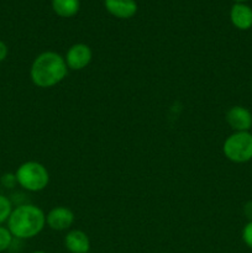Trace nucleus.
<instances>
[{
  "label": "nucleus",
  "mask_w": 252,
  "mask_h": 253,
  "mask_svg": "<svg viewBox=\"0 0 252 253\" xmlns=\"http://www.w3.org/2000/svg\"><path fill=\"white\" fill-rule=\"evenodd\" d=\"M68 74L66 59L53 51L40 53L34 59L30 69V77L39 88H51L61 83Z\"/></svg>",
  "instance_id": "nucleus-1"
},
{
  "label": "nucleus",
  "mask_w": 252,
  "mask_h": 253,
  "mask_svg": "<svg viewBox=\"0 0 252 253\" xmlns=\"http://www.w3.org/2000/svg\"><path fill=\"white\" fill-rule=\"evenodd\" d=\"M46 226L43 210L34 204H21L12 209L7 220V229L14 239L29 240L37 236Z\"/></svg>",
  "instance_id": "nucleus-2"
},
{
  "label": "nucleus",
  "mask_w": 252,
  "mask_h": 253,
  "mask_svg": "<svg viewBox=\"0 0 252 253\" xmlns=\"http://www.w3.org/2000/svg\"><path fill=\"white\" fill-rule=\"evenodd\" d=\"M17 184L29 192H41L48 185L49 174L47 168L36 161H27L15 172Z\"/></svg>",
  "instance_id": "nucleus-3"
},
{
  "label": "nucleus",
  "mask_w": 252,
  "mask_h": 253,
  "mask_svg": "<svg viewBox=\"0 0 252 253\" xmlns=\"http://www.w3.org/2000/svg\"><path fill=\"white\" fill-rule=\"evenodd\" d=\"M225 157L234 163H247L252 160V133L250 131L234 132L222 146Z\"/></svg>",
  "instance_id": "nucleus-4"
},
{
  "label": "nucleus",
  "mask_w": 252,
  "mask_h": 253,
  "mask_svg": "<svg viewBox=\"0 0 252 253\" xmlns=\"http://www.w3.org/2000/svg\"><path fill=\"white\" fill-rule=\"evenodd\" d=\"M93 58L91 48L85 43H74L67 51L66 63L67 67L72 71H82L89 66Z\"/></svg>",
  "instance_id": "nucleus-5"
},
{
  "label": "nucleus",
  "mask_w": 252,
  "mask_h": 253,
  "mask_svg": "<svg viewBox=\"0 0 252 253\" xmlns=\"http://www.w3.org/2000/svg\"><path fill=\"white\" fill-rule=\"evenodd\" d=\"M226 121L234 132L250 131L252 127V113L245 106L235 105L227 110Z\"/></svg>",
  "instance_id": "nucleus-6"
},
{
  "label": "nucleus",
  "mask_w": 252,
  "mask_h": 253,
  "mask_svg": "<svg viewBox=\"0 0 252 253\" xmlns=\"http://www.w3.org/2000/svg\"><path fill=\"white\" fill-rule=\"evenodd\" d=\"M74 222V214L69 208L56 207L47 214L46 224L54 231L68 230Z\"/></svg>",
  "instance_id": "nucleus-7"
},
{
  "label": "nucleus",
  "mask_w": 252,
  "mask_h": 253,
  "mask_svg": "<svg viewBox=\"0 0 252 253\" xmlns=\"http://www.w3.org/2000/svg\"><path fill=\"white\" fill-rule=\"evenodd\" d=\"M104 6L109 14L121 20L135 16L138 9L136 0H104Z\"/></svg>",
  "instance_id": "nucleus-8"
},
{
  "label": "nucleus",
  "mask_w": 252,
  "mask_h": 253,
  "mask_svg": "<svg viewBox=\"0 0 252 253\" xmlns=\"http://www.w3.org/2000/svg\"><path fill=\"white\" fill-rule=\"evenodd\" d=\"M230 21L241 31L250 30L252 27V7L246 2H235L230 9Z\"/></svg>",
  "instance_id": "nucleus-9"
},
{
  "label": "nucleus",
  "mask_w": 252,
  "mask_h": 253,
  "mask_svg": "<svg viewBox=\"0 0 252 253\" xmlns=\"http://www.w3.org/2000/svg\"><path fill=\"white\" fill-rule=\"evenodd\" d=\"M64 246L71 253H89L90 240L82 230H72L64 237Z\"/></svg>",
  "instance_id": "nucleus-10"
},
{
  "label": "nucleus",
  "mask_w": 252,
  "mask_h": 253,
  "mask_svg": "<svg viewBox=\"0 0 252 253\" xmlns=\"http://www.w3.org/2000/svg\"><path fill=\"white\" fill-rule=\"evenodd\" d=\"M52 10L59 17H73L81 9V0H52Z\"/></svg>",
  "instance_id": "nucleus-11"
},
{
  "label": "nucleus",
  "mask_w": 252,
  "mask_h": 253,
  "mask_svg": "<svg viewBox=\"0 0 252 253\" xmlns=\"http://www.w3.org/2000/svg\"><path fill=\"white\" fill-rule=\"evenodd\" d=\"M12 203L5 195L0 194V225H2L4 222H7L10 215L12 212Z\"/></svg>",
  "instance_id": "nucleus-12"
},
{
  "label": "nucleus",
  "mask_w": 252,
  "mask_h": 253,
  "mask_svg": "<svg viewBox=\"0 0 252 253\" xmlns=\"http://www.w3.org/2000/svg\"><path fill=\"white\" fill-rule=\"evenodd\" d=\"M12 241H14V236L7 229V226L5 227L0 225V253L7 251L11 247Z\"/></svg>",
  "instance_id": "nucleus-13"
},
{
  "label": "nucleus",
  "mask_w": 252,
  "mask_h": 253,
  "mask_svg": "<svg viewBox=\"0 0 252 253\" xmlns=\"http://www.w3.org/2000/svg\"><path fill=\"white\" fill-rule=\"evenodd\" d=\"M242 241L249 249L252 250V221H249L242 229Z\"/></svg>",
  "instance_id": "nucleus-14"
},
{
  "label": "nucleus",
  "mask_w": 252,
  "mask_h": 253,
  "mask_svg": "<svg viewBox=\"0 0 252 253\" xmlns=\"http://www.w3.org/2000/svg\"><path fill=\"white\" fill-rule=\"evenodd\" d=\"M0 182H1L2 187L7 188V189H11V188H14L15 185L17 184V180H16V177H15V173H14V174H12V173H5V174H2Z\"/></svg>",
  "instance_id": "nucleus-15"
},
{
  "label": "nucleus",
  "mask_w": 252,
  "mask_h": 253,
  "mask_svg": "<svg viewBox=\"0 0 252 253\" xmlns=\"http://www.w3.org/2000/svg\"><path fill=\"white\" fill-rule=\"evenodd\" d=\"M7 54H9V48H7L6 43L0 40V62L5 61L7 57Z\"/></svg>",
  "instance_id": "nucleus-16"
},
{
  "label": "nucleus",
  "mask_w": 252,
  "mask_h": 253,
  "mask_svg": "<svg viewBox=\"0 0 252 253\" xmlns=\"http://www.w3.org/2000/svg\"><path fill=\"white\" fill-rule=\"evenodd\" d=\"M244 214L249 219V221H252V200H250L244 205Z\"/></svg>",
  "instance_id": "nucleus-17"
},
{
  "label": "nucleus",
  "mask_w": 252,
  "mask_h": 253,
  "mask_svg": "<svg viewBox=\"0 0 252 253\" xmlns=\"http://www.w3.org/2000/svg\"><path fill=\"white\" fill-rule=\"evenodd\" d=\"M235 2H246V1H249V0H234Z\"/></svg>",
  "instance_id": "nucleus-18"
},
{
  "label": "nucleus",
  "mask_w": 252,
  "mask_h": 253,
  "mask_svg": "<svg viewBox=\"0 0 252 253\" xmlns=\"http://www.w3.org/2000/svg\"><path fill=\"white\" fill-rule=\"evenodd\" d=\"M32 253H47V252H44V251H35V252H32Z\"/></svg>",
  "instance_id": "nucleus-19"
}]
</instances>
